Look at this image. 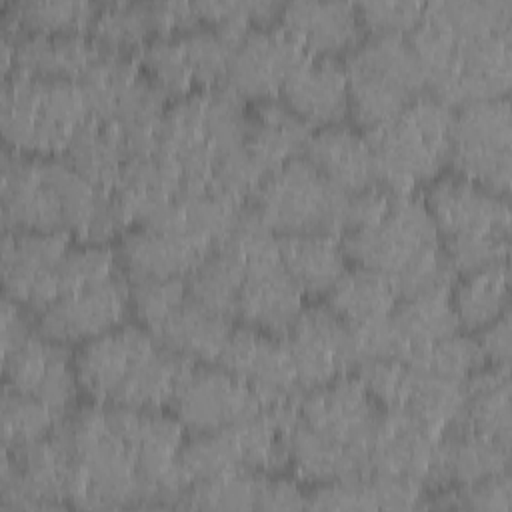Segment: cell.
<instances>
[{"instance_id":"6da1fadb","label":"cell","mask_w":512,"mask_h":512,"mask_svg":"<svg viewBox=\"0 0 512 512\" xmlns=\"http://www.w3.org/2000/svg\"><path fill=\"white\" fill-rule=\"evenodd\" d=\"M80 388L98 404L138 410L170 406L186 360L138 324H122L82 344L74 354Z\"/></svg>"},{"instance_id":"7a4b0ae2","label":"cell","mask_w":512,"mask_h":512,"mask_svg":"<svg viewBox=\"0 0 512 512\" xmlns=\"http://www.w3.org/2000/svg\"><path fill=\"white\" fill-rule=\"evenodd\" d=\"M64 156L4 150L0 206L4 230L68 232L78 238L102 194Z\"/></svg>"},{"instance_id":"3957f363","label":"cell","mask_w":512,"mask_h":512,"mask_svg":"<svg viewBox=\"0 0 512 512\" xmlns=\"http://www.w3.org/2000/svg\"><path fill=\"white\" fill-rule=\"evenodd\" d=\"M454 112L426 92L392 120L362 130L376 160L378 184L396 194H414L438 178L450 162Z\"/></svg>"},{"instance_id":"277c9868","label":"cell","mask_w":512,"mask_h":512,"mask_svg":"<svg viewBox=\"0 0 512 512\" xmlns=\"http://www.w3.org/2000/svg\"><path fill=\"white\" fill-rule=\"evenodd\" d=\"M88 120V104L76 80L36 78L20 72L2 80L0 128L14 152L62 156Z\"/></svg>"},{"instance_id":"5b68a950","label":"cell","mask_w":512,"mask_h":512,"mask_svg":"<svg viewBox=\"0 0 512 512\" xmlns=\"http://www.w3.org/2000/svg\"><path fill=\"white\" fill-rule=\"evenodd\" d=\"M82 474L76 508L150 506L152 492L104 404L84 406L58 422Z\"/></svg>"},{"instance_id":"8992f818","label":"cell","mask_w":512,"mask_h":512,"mask_svg":"<svg viewBox=\"0 0 512 512\" xmlns=\"http://www.w3.org/2000/svg\"><path fill=\"white\" fill-rule=\"evenodd\" d=\"M350 112L370 130L398 116L412 100L426 94L424 72L406 34H370L344 60Z\"/></svg>"},{"instance_id":"52a82bcc","label":"cell","mask_w":512,"mask_h":512,"mask_svg":"<svg viewBox=\"0 0 512 512\" xmlns=\"http://www.w3.org/2000/svg\"><path fill=\"white\" fill-rule=\"evenodd\" d=\"M348 194L330 184L304 156L270 172L250 208L274 234L324 232L338 236Z\"/></svg>"},{"instance_id":"ba28073f","label":"cell","mask_w":512,"mask_h":512,"mask_svg":"<svg viewBox=\"0 0 512 512\" xmlns=\"http://www.w3.org/2000/svg\"><path fill=\"white\" fill-rule=\"evenodd\" d=\"M340 236L346 258L386 276L398 274L442 244L422 196L396 192L378 220Z\"/></svg>"},{"instance_id":"9c48e42d","label":"cell","mask_w":512,"mask_h":512,"mask_svg":"<svg viewBox=\"0 0 512 512\" xmlns=\"http://www.w3.org/2000/svg\"><path fill=\"white\" fill-rule=\"evenodd\" d=\"M512 124L508 96L480 100L454 112L450 162L454 172L508 196L512 164Z\"/></svg>"},{"instance_id":"30bf717a","label":"cell","mask_w":512,"mask_h":512,"mask_svg":"<svg viewBox=\"0 0 512 512\" xmlns=\"http://www.w3.org/2000/svg\"><path fill=\"white\" fill-rule=\"evenodd\" d=\"M174 416L190 434L222 430L256 416V394L220 364L188 362L170 400Z\"/></svg>"},{"instance_id":"8fae6325","label":"cell","mask_w":512,"mask_h":512,"mask_svg":"<svg viewBox=\"0 0 512 512\" xmlns=\"http://www.w3.org/2000/svg\"><path fill=\"white\" fill-rule=\"evenodd\" d=\"M310 54L282 24L252 26L234 46L226 84L242 100L280 98Z\"/></svg>"},{"instance_id":"7c38bea8","label":"cell","mask_w":512,"mask_h":512,"mask_svg":"<svg viewBox=\"0 0 512 512\" xmlns=\"http://www.w3.org/2000/svg\"><path fill=\"white\" fill-rule=\"evenodd\" d=\"M438 236L444 240L510 238L508 196L492 192L456 172L434 178L422 196Z\"/></svg>"},{"instance_id":"4fadbf2b","label":"cell","mask_w":512,"mask_h":512,"mask_svg":"<svg viewBox=\"0 0 512 512\" xmlns=\"http://www.w3.org/2000/svg\"><path fill=\"white\" fill-rule=\"evenodd\" d=\"M72 246L68 232L4 230L2 284L4 296L32 314L58 298L56 270Z\"/></svg>"},{"instance_id":"5bb4252c","label":"cell","mask_w":512,"mask_h":512,"mask_svg":"<svg viewBox=\"0 0 512 512\" xmlns=\"http://www.w3.org/2000/svg\"><path fill=\"white\" fill-rule=\"evenodd\" d=\"M216 364L248 384L262 410L296 402L304 392L284 338L248 324L232 330Z\"/></svg>"},{"instance_id":"9a60e30c","label":"cell","mask_w":512,"mask_h":512,"mask_svg":"<svg viewBox=\"0 0 512 512\" xmlns=\"http://www.w3.org/2000/svg\"><path fill=\"white\" fill-rule=\"evenodd\" d=\"M302 390L348 374L356 366L350 326L328 306H304L282 336Z\"/></svg>"},{"instance_id":"2e32d148","label":"cell","mask_w":512,"mask_h":512,"mask_svg":"<svg viewBox=\"0 0 512 512\" xmlns=\"http://www.w3.org/2000/svg\"><path fill=\"white\" fill-rule=\"evenodd\" d=\"M298 418L308 428L338 440L366 456L384 410L358 376H340L304 390L296 402Z\"/></svg>"},{"instance_id":"e0dca14e","label":"cell","mask_w":512,"mask_h":512,"mask_svg":"<svg viewBox=\"0 0 512 512\" xmlns=\"http://www.w3.org/2000/svg\"><path fill=\"white\" fill-rule=\"evenodd\" d=\"M6 384L44 402L58 420L74 412L80 382L66 344L44 338L38 330L22 344L2 352Z\"/></svg>"},{"instance_id":"ac0fdd59","label":"cell","mask_w":512,"mask_h":512,"mask_svg":"<svg viewBox=\"0 0 512 512\" xmlns=\"http://www.w3.org/2000/svg\"><path fill=\"white\" fill-rule=\"evenodd\" d=\"M132 312L130 284L122 272L54 300L38 314L36 330L60 344H84L122 326Z\"/></svg>"},{"instance_id":"d6986e66","label":"cell","mask_w":512,"mask_h":512,"mask_svg":"<svg viewBox=\"0 0 512 512\" xmlns=\"http://www.w3.org/2000/svg\"><path fill=\"white\" fill-rule=\"evenodd\" d=\"M510 80L512 40L510 32H500L482 38L456 40L450 70L430 94L452 108H460L470 102L508 96Z\"/></svg>"},{"instance_id":"ffe728a7","label":"cell","mask_w":512,"mask_h":512,"mask_svg":"<svg viewBox=\"0 0 512 512\" xmlns=\"http://www.w3.org/2000/svg\"><path fill=\"white\" fill-rule=\"evenodd\" d=\"M242 260L246 274L236 318L248 326L284 336L304 308V292L284 268L278 242Z\"/></svg>"},{"instance_id":"44dd1931","label":"cell","mask_w":512,"mask_h":512,"mask_svg":"<svg viewBox=\"0 0 512 512\" xmlns=\"http://www.w3.org/2000/svg\"><path fill=\"white\" fill-rule=\"evenodd\" d=\"M438 438L402 410H384L366 452V474L406 478L424 486Z\"/></svg>"},{"instance_id":"7402d4cb","label":"cell","mask_w":512,"mask_h":512,"mask_svg":"<svg viewBox=\"0 0 512 512\" xmlns=\"http://www.w3.org/2000/svg\"><path fill=\"white\" fill-rule=\"evenodd\" d=\"M212 248L160 228L138 226L122 236L118 260L130 280L186 278Z\"/></svg>"},{"instance_id":"603a6c76","label":"cell","mask_w":512,"mask_h":512,"mask_svg":"<svg viewBox=\"0 0 512 512\" xmlns=\"http://www.w3.org/2000/svg\"><path fill=\"white\" fill-rule=\"evenodd\" d=\"M8 36L14 42L12 72L36 78L78 82L104 48L90 32H24Z\"/></svg>"},{"instance_id":"cb8c5ba5","label":"cell","mask_w":512,"mask_h":512,"mask_svg":"<svg viewBox=\"0 0 512 512\" xmlns=\"http://www.w3.org/2000/svg\"><path fill=\"white\" fill-rule=\"evenodd\" d=\"M304 158L338 190L356 194L378 184V170L366 134L344 124L312 132Z\"/></svg>"},{"instance_id":"d4e9b609","label":"cell","mask_w":512,"mask_h":512,"mask_svg":"<svg viewBox=\"0 0 512 512\" xmlns=\"http://www.w3.org/2000/svg\"><path fill=\"white\" fill-rule=\"evenodd\" d=\"M508 464L510 444L464 430H448L438 438L424 488L468 486L508 472Z\"/></svg>"},{"instance_id":"484cf974","label":"cell","mask_w":512,"mask_h":512,"mask_svg":"<svg viewBox=\"0 0 512 512\" xmlns=\"http://www.w3.org/2000/svg\"><path fill=\"white\" fill-rule=\"evenodd\" d=\"M184 190L182 172L168 154L158 150L130 156L112 188L130 224H150Z\"/></svg>"},{"instance_id":"4316f807","label":"cell","mask_w":512,"mask_h":512,"mask_svg":"<svg viewBox=\"0 0 512 512\" xmlns=\"http://www.w3.org/2000/svg\"><path fill=\"white\" fill-rule=\"evenodd\" d=\"M280 24L314 58L350 52L364 38L358 6L348 2H292L282 8Z\"/></svg>"},{"instance_id":"83f0119b","label":"cell","mask_w":512,"mask_h":512,"mask_svg":"<svg viewBox=\"0 0 512 512\" xmlns=\"http://www.w3.org/2000/svg\"><path fill=\"white\" fill-rule=\"evenodd\" d=\"M280 100L312 128L340 124L350 114V92L344 64L336 58H314L286 82Z\"/></svg>"},{"instance_id":"f1b7e54d","label":"cell","mask_w":512,"mask_h":512,"mask_svg":"<svg viewBox=\"0 0 512 512\" xmlns=\"http://www.w3.org/2000/svg\"><path fill=\"white\" fill-rule=\"evenodd\" d=\"M170 352L202 364H216L234 326L232 320L198 304L190 294L148 328Z\"/></svg>"},{"instance_id":"f546056e","label":"cell","mask_w":512,"mask_h":512,"mask_svg":"<svg viewBox=\"0 0 512 512\" xmlns=\"http://www.w3.org/2000/svg\"><path fill=\"white\" fill-rule=\"evenodd\" d=\"M424 486L406 478L360 474L320 484L308 494L314 510H410L424 506Z\"/></svg>"},{"instance_id":"4dcf8cb0","label":"cell","mask_w":512,"mask_h":512,"mask_svg":"<svg viewBox=\"0 0 512 512\" xmlns=\"http://www.w3.org/2000/svg\"><path fill=\"white\" fill-rule=\"evenodd\" d=\"M310 136L312 126L280 98L260 100L254 110L248 112L244 144L268 172H274L292 158L304 156Z\"/></svg>"},{"instance_id":"1f68e13d","label":"cell","mask_w":512,"mask_h":512,"mask_svg":"<svg viewBox=\"0 0 512 512\" xmlns=\"http://www.w3.org/2000/svg\"><path fill=\"white\" fill-rule=\"evenodd\" d=\"M278 254L304 296L328 294L348 270V258L334 234H280Z\"/></svg>"},{"instance_id":"d6a6232c","label":"cell","mask_w":512,"mask_h":512,"mask_svg":"<svg viewBox=\"0 0 512 512\" xmlns=\"http://www.w3.org/2000/svg\"><path fill=\"white\" fill-rule=\"evenodd\" d=\"M450 430L510 444V366L484 364L464 382V404Z\"/></svg>"},{"instance_id":"836d02e7","label":"cell","mask_w":512,"mask_h":512,"mask_svg":"<svg viewBox=\"0 0 512 512\" xmlns=\"http://www.w3.org/2000/svg\"><path fill=\"white\" fill-rule=\"evenodd\" d=\"M288 450L296 476L310 484L320 486L366 474L362 452L308 428L300 418L290 430Z\"/></svg>"},{"instance_id":"e575fe53","label":"cell","mask_w":512,"mask_h":512,"mask_svg":"<svg viewBox=\"0 0 512 512\" xmlns=\"http://www.w3.org/2000/svg\"><path fill=\"white\" fill-rule=\"evenodd\" d=\"M390 316L402 334L406 356L422 346L460 332V320L452 304V290H432L402 298L396 302Z\"/></svg>"},{"instance_id":"d590c367","label":"cell","mask_w":512,"mask_h":512,"mask_svg":"<svg viewBox=\"0 0 512 512\" xmlns=\"http://www.w3.org/2000/svg\"><path fill=\"white\" fill-rule=\"evenodd\" d=\"M398 302L384 272L364 266L348 268L328 292V306L348 324L358 326L388 316Z\"/></svg>"},{"instance_id":"8d00e7d4","label":"cell","mask_w":512,"mask_h":512,"mask_svg":"<svg viewBox=\"0 0 512 512\" xmlns=\"http://www.w3.org/2000/svg\"><path fill=\"white\" fill-rule=\"evenodd\" d=\"M510 272L508 260L464 274L452 288V304L460 328L478 332L508 312Z\"/></svg>"},{"instance_id":"74e56055","label":"cell","mask_w":512,"mask_h":512,"mask_svg":"<svg viewBox=\"0 0 512 512\" xmlns=\"http://www.w3.org/2000/svg\"><path fill=\"white\" fill-rule=\"evenodd\" d=\"M62 156L92 186L108 192L116 186V180L128 160V152L116 130L110 124L92 118L76 132Z\"/></svg>"},{"instance_id":"f35d334b","label":"cell","mask_w":512,"mask_h":512,"mask_svg":"<svg viewBox=\"0 0 512 512\" xmlns=\"http://www.w3.org/2000/svg\"><path fill=\"white\" fill-rule=\"evenodd\" d=\"M244 274L246 264L236 252L226 246H214L186 276V288L198 304L234 320Z\"/></svg>"},{"instance_id":"ab89813d","label":"cell","mask_w":512,"mask_h":512,"mask_svg":"<svg viewBox=\"0 0 512 512\" xmlns=\"http://www.w3.org/2000/svg\"><path fill=\"white\" fill-rule=\"evenodd\" d=\"M246 470L240 436L234 426L192 434L180 448L176 472L184 492L198 482Z\"/></svg>"},{"instance_id":"60d3db41","label":"cell","mask_w":512,"mask_h":512,"mask_svg":"<svg viewBox=\"0 0 512 512\" xmlns=\"http://www.w3.org/2000/svg\"><path fill=\"white\" fill-rule=\"evenodd\" d=\"M462 404L464 382L440 378L410 366V378L402 404L394 410H402L432 434L442 436L456 422Z\"/></svg>"},{"instance_id":"b9f144b4","label":"cell","mask_w":512,"mask_h":512,"mask_svg":"<svg viewBox=\"0 0 512 512\" xmlns=\"http://www.w3.org/2000/svg\"><path fill=\"white\" fill-rule=\"evenodd\" d=\"M98 4L64 0H24L4 6L2 32H86L90 30Z\"/></svg>"},{"instance_id":"7bdbcfd3","label":"cell","mask_w":512,"mask_h":512,"mask_svg":"<svg viewBox=\"0 0 512 512\" xmlns=\"http://www.w3.org/2000/svg\"><path fill=\"white\" fill-rule=\"evenodd\" d=\"M424 16L440 24L456 40L510 32V0H444L424 4Z\"/></svg>"},{"instance_id":"ee69618b","label":"cell","mask_w":512,"mask_h":512,"mask_svg":"<svg viewBox=\"0 0 512 512\" xmlns=\"http://www.w3.org/2000/svg\"><path fill=\"white\" fill-rule=\"evenodd\" d=\"M90 34L110 50L136 54L156 36L150 2H112L98 8Z\"/></svg>"},{"instance_id":"f6af8a7d","label":"cell","mask_w":512,"mask_h":512,"mask_svg":"<svg viewBox=\"0 0 512 512\" xmlns=\"http://www.w3.org/2000/svg\"><path fill=\"white\" fill-rule=\"evenodd\" d=\"M178 40L188 62L194 86L210 90L226 84L236 42H232L222 30L208 24H198L194 28L178 32Z\"/></svg>"},{"instance_id":"bcb514c9","label":"cell","mask_w":512,"mask_h":512,"mask_svg":"<svg viewBox=\"0 0 512 512\" xmlns=\"http://www.w3.org/2000/svg\"><path fill=\"white\" fill-rule=\"evenodd\" d=\"M264 474L236 470L212 480L192 484L178 500L176 508L200 510H256Z\"/></svg>"},{"instance_id":"7dc6e473","label":"cell","mask_w":512,"mask_h":512,"mask_svg":"<svg viewBox=\"0 0 512 512\" xmlns=\"http://www.w3.org/2000/svg\"><path fill=\"white\" fill-rule=\"evenodd\" d=\"M402 362H406L414 370L454 382H466L476 370L486 364L476 338L464 334H452L448 338L422 346L408 354Z\"/></svg>"},{"instance_id":"c3c4849f","label":"cell","mask_w":512,"mask_h":512,"mask_svg":"<svg viewBox=\"0 0 512 512\" xmlns=\"http://www.w3.org/2000/svg\"><path fill=\"white\" fill-rule=\"evenodd\" d=\"M142 72L168 100L194 92V80L184 58L178 34H156L138 52Z\"/></svg>"},{"instance_id":"681fc988","label":"cell","mask_w":512,"mask_h":512,"mask_svg":"<svg viewBox=\"0 0 512 512\" xmlns=\"http://www.w3.org/2000/svg\"><path fill=\"white\" fill-rule=\"evenodd\" d=\"M60 420L38 398L4 386L2 392V448H20L48 436Z\"/></svg>"},{"instance_id":"f907efd6","label":"cell","mask_w":512,"mask_h":512,"mask_svg":"<svg viewBox=\"0 0 512 512\" xmlns=\"http://www.w3.org/2000/svg\"><path fill=\"white\" fill-rule=\"evenodd\" d=\"M268 174L248 146L240 144L216 158L208 190L228 202L246 206Z\"/></svg>"},{"instance_id":"816d5d0a","label":"cell","mask_w":512,"mask_h":512,"mask_svg":"<svg viewBox=\"0 0 512 512\" xmlns=\"http://www.w3.org/2000/svg\"><path fill=\"white\" fill-rule=\"evenodd\" d=\"M118 252L108 244L70 246L56 270L58 298L120 274ZM56 298V300H58Z\"/></svg>"},{"instance_id":"f5cc1de1","label":"cell","mask_w":512,"mask_h":512,"mask_svg":"<svg viewBox=\"0 0 512 512\" xmlns=\"http://www.w3.org/2000/svg\"><path fill=\"white\" fill-rule=\"evenodd\" d=\"M186 296V278L130 280V308L144 328L154 326Z\"/></svg>"},{"instance_id":"db71d44e","label":"cell","mask_w":512,"mask_h":512,"mask_svg":"<svg viewBox=\"0 0 512 512\" xmlns=\"http://www.w3.org/2000/svg\"><path fill=\"white\" fill-rule=\"evenodd\" d=\"M510 474L502 472L486 480L444 488L436 502H426L424 506H442V508H472V510H510Z\"/></svg>"},{"instance_id":"11a10c76","label":"cell","mask_w":512,"mask_h":512,"mask_svg":"<svg viewBox=\"0 0 512 512\" xmlns=\"http://www.w3.org/2000/svg\"><path fill=\"white\" fill-rule=\"evenodd\" d=\"M356 376L382 410H394L402 404L410 366L402 360H366L358 364Z\"/></svg>"},{"instance_id":"9f6ffc18","label":"cell","mask_w":512,"mask_h":512,"mask_svg":"<svg viewBox=\"0 0 512 512\" xmlns=\"http://www.w3.org/2000/svg\"><path fill=\"white\" fill-rule=\"evenodd\" d=\"M442 250L456 270L458 276L488 268L498 262L508 260L510 238L500 236H482V238H460L444 240Z\"/></svg>"},{"instance_id":"6f0895ef","label":"cell","mask_w":512,"mask_h":512,"mask_svg":"<svg viewBox=\"0 0 512 512\" xmlns=\"http://www.w3.org/2000/svg\"><path fill=\"white\" fill-rule=\"evenodd\" d=\"M424 4L410 0L366 2L358 6L360 22L370 34H408L422 18Z\"/></svg>"},{"instance_id":"680465c9","label":"cell","mask_w":512,"mask_h":512,"mask_svg":"<svg viewBox=\"0 0 512 512\" xmlns=\"http://www.w3.org/2000/svg\"><path fill=\"white\" fill-rule=\"evenodd\" d=\"M308 508V494L298 486L296 480L272 478L264 474L258 510H302Z\"/></svg>"},{"instance_id":"91938a15","label":"cell","mask_w":512,"mask_h":512,"mask_svg":"<svg viewBox=\"0 0 512 512\" xmlns=\"http://www.w3.org/2000/svg\"><path fill=\"white\" fill-rule=\"evenodd\" d=\"M156 34H178L188 28H194L200 22L194 2H150Z\"/></svg>"},{"instance_id":"94428289","label":"cell","mask_w":512,"mask_h":512,"mask_svg":"<svg viewBox=\"0 0 512 512\" xmlns=\"http://www.w3.org/2000/svg\"><path fill=\"white\" fill-rule=\"evenodd\" d=\"M486 364L510 366V314H502L492 324L478 330L476 338Z\"/></svg>"}]
</instances>
